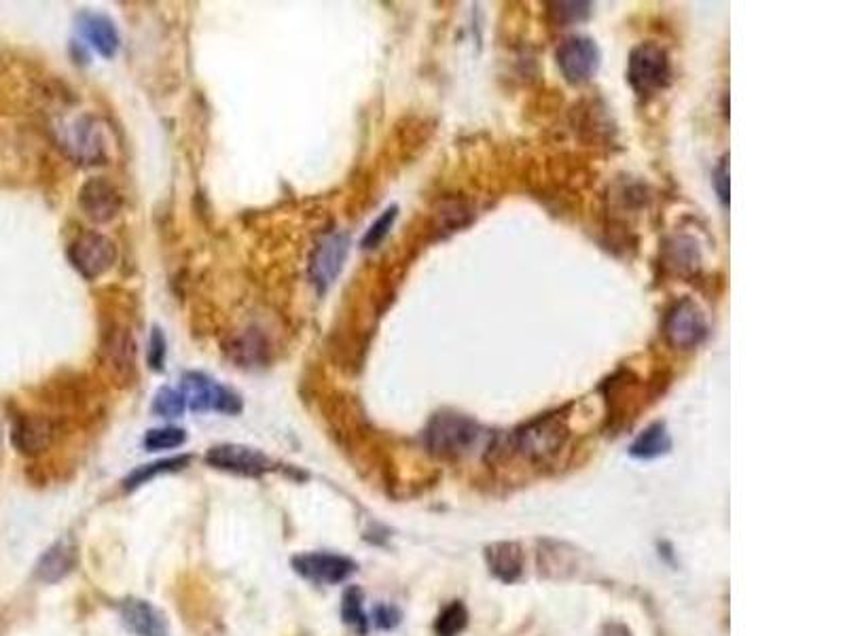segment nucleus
I'll list each match as a JSON object with an SVG mask.
<instances>
[{
  "label": "nucleus",
  "mask_w": 847,
  "mask_h": 636,
  "mask_svg": "<svg viewBox=\"0 0 847 636\" xmlns=\"http://www.w3.org/2000/svg\"><path fill=\"white\" fill-rule=\"evenodd\" d=\"M714 187L718 193V200L725 206L729 204V170H727V157L720 159V166L714 172Z\"/></svg>",
  "instance_id": "obj_30"
},
{
  "label": "nucleus",
  "mask_w": 847,
  "mask_h": 636,
  "mask_svg": "<svg viewBox=\"0 0 847 636\" xmlns=\"http://www.w3.org/2000/svg\"><path fill=\"white\" fill-rule=\"evenodd\" d=\"M348 251L350 240L344 234H329L318 242L310 259V278L316 289L327 291L333 285L339 272L344 270Z\"/></svg>",
  "instance_id": "obj_14"
},
{
  "label": "nucleus",
  "mask_w": 847,
  "mask_h": 636,
  "mask_svg": "<svg viewBox=\"0 0 847 636\" xmlns=\"http://www.w3.org/2000/svg\"><path fill=\"white\" fill-rule=\"evenodd\" d=\"M185 408H187L185 395L180 393V391H176V388H170V386L159 388L155 399H153V412L157 416H161V418H178V416H183Z\"/></svg>",
  "instance_id": "obj_26"
},
{
  "label": "nucleus",
  "mask_w": 847,
  "mask_h": 636,
  "mask_svg": "<svg viewBox=\"0 0 847 636\" xmlns=\"http://www.w3.org/2000/svg\"><path fill=\"white\" fill-rule=\"evenodd\" d=\"M557 66L568 83L581 85L591 81L598 75L602 64V53L598 43L587 37H570L566 39L555 53Z\"/></svg>",
  "instance_id": "obj_9"
},
{
  "label": "nucleus",
  "mask_w": 847,
  "mask_h": 636,
  "mask_svg": "<svg viewBox=\"0 0 847 636\" xmlns=\"http://www.w3.org/2000/svg\"><path fill=\"white\" fill-rule=\"evenodd\" d=\"M187 441V433L185 429L178 427H161V429H151L147 435H144V448L151 452H159V450H174L180 448Z\"/></svg>",
  "instance_id": "obj_25"
},
{
  "label": "nucleus",
  "mask_w": 847,
  "mask_h": 636,
  "mask_svg": "<svg viewBox=\"0 0 847 636\" xmlns=\"http://www.w3.org/2000/svg\"><path fill=\"white\" fill-rule=\"evenodd\" d=\"M708 321L701 306L691 297H682L665 314V340L676 350H693L708 338Z\"/></svg>",
  "instance_id": "obj_6"
},
{
  "label": "nucleus",
  "mask_w": 847,
  "mask_h": 636,
  "mask_svg": "<svg viewBox=\"0 0 847 636\" xmlns=\"http://www.w3.org/2000/svg\"><path fill=\"white\" fill-rule=\"evenodd\" d=\"M98 352L106 374L119 386H128L136 380V340L128 325L111 323L104 327Z\"/></svg>",
  "instance_id": "obj_4"
},
{
  "label": "nucleus",
  "mask_w": 847,
  "mask_h": 636,
  "mask_svg": "<svg viewBox=\"0 0 847 636\" xmlns=\"http://www.w3.org/2000/svg\"><path fill=\"white\" fill-rule=\"evenodd\" d=\"M119 615L123 626L134 636H170L166 615L149 600L125 598L119 605Z\"/></svg>",
  "instance_id": "obj_16"
},
{
  "label": "nucleus",
  "mask_w": 847,
  "mask_h": 636,
  "mask_svg": "<svg viewBox=\"0 0 847 636\" xmlns=\"http://www.w3.org/2000/svg\"><path fill=\"white\" fill-rule=\"evenodd\" d=\"M60 437L58 422L43 414L20 416L13 424L11 441L15 450L24 456H39L47 452Z\"/></svg>",
  "instance_id": "obj_12"
},
{
  "label": "nucleus",
  "mask_w": 847,
  "mask_h": 636,
  "mask_svg": "<svg viewBox=\"0 0 847 636\" xmlns=\"http://www.w3.org/2000/svg\"><path fill=\"white\" fill-rule=\"evenodd\" d=\"M373 620H375V624L380 626V628H394L396 624H399V620H401V615H399V611H396L394 607H388V605H380L375 609V613H373Z\"/></svg>",
  "instance_id": "obj_31"
},
{
  "label": "nucleus",
  "mask_w": 847,
  "mask_h": 636,
  "mask_svg": "<svg viewBox=\"0 0 847 636\" xmlns=\"http://www.w3.org/2000/svg\"><path fill=\"white\" fill-rule=\"evenodd\" d=\"M79 206L89 221L108 223L121 212L123 196L106 176H92L79 189Z\"/></svg>",
  "instance_id": "obj_13"
},
{
  "label": "nucleus",
  "mask_w": 847,
  "mask_h": 636,
  "mask_svg": "<svg viewBox=\"0 0 847 636\" xmlns=\"http://www.w3.org/2000/svg\"><path fill=\"white\" fill-rule=\"evenodd\" d=\"M189 463H191V456H189V454H180V456L164 458V461H155V463H151V465L136 467V469H134L128 477H125V480H123V488H125V490H136V488L144 486L147 482H151L153 477H157V475H164V473L180 471V469L189 467Z\"/></svg>",
  "instance_id": "obj_21"
},
{
  "label": "nucleus",
  "mask_w": 847,
  "mask_h": 636,
  "mask_svg": "<svg viewBox=\"0 0 847 636\" xmlns=\"http://www.w3.org/2000/svg\"><path fill=\"white\" fill-rule=\"evenodd\" d=\"M225 350L227 357L238 367H261L269 359V344L259 329L233 333L225 344Z\"/></svg>",
  "instance_id": "obj_17"
},
{
  "label": "nucleus",
  "mask_w": 847,
  "mask_h": 636,
  "mask_svg": "<svg viewBox=\"0 0 847 636\" xmlns=\"http://www.w3.org/2000/svg\"><path fill=\"white\" fill-rule=\"evenodd\" d=\"M466 624H468V611L462 603H458V600H456V603L445 607L439 613L437 622H435V632H437V636H458L460 632H464Z\"/></svg>",
  "instance_id": "obj_24"
},
{
  "label": "nucleus",
  "mask_w": 847,
  "mask_h": 636,
  "mask_svg": "<svg viewBox=\"0 0 847 636\" xmlns=\"http://www.w3.org/2000/svg\"><path fill=\"white\" fill-rule=\"evenodd\" d=\"M341 620H344L356 634L365 636L369 632V617L363 609V590L350 586L341 598Z\"/></svg>",
  "instance_id": "obj_23"
},
{
  "label": "nucleus",
  "mask_w": 847,
  "mask_h": 636,
  "mask_svg": "<svg viewBox=\"0 0 847 636\" xmlns=\"http://www.w3.org/2000/svg\"><path fill=\"white\" fill-rule=\"evenodd\" d=\"M293 569L297 575H301L303 579H308L312 583H320V586H337V583L346 581L356 571V562L341 554L310 552V554L295 556Z\"/></svg>",
  "instance_id": "obj_11"
},
{
  "label": "nucleus",
  "mask_w": 847,
  "mask_h": 636,
  "mask_svg": "<svg viewBox=\"0 0 847 636\" xmlns=\"http://www.w3.org/2000/svg\"><path fill=\"white\" fill-rule=\"evenodd\" d=\"M79 30L85 41L92 45L102 58H113L117 53L119 32L108 17L98 13H83L79 17Z\"/></svg>",
  "instance_id": "obj_18"
},
{
  "label": "nucleus",
  "mask_w": 847,
  "mask_h": 636,
  "mask_svg": "<svg viewBox=\"0 0 847 636\" xmlns=\"http://www.w3.org/2000/svg\"><path fill=\"white\" fill-rule=\"evenodd\" d=\"M180 393L185 395L187 408L193 412H219L229 416L242 412V399L236 391L197 371L185 374Z\"/></svg>",
  "instance_id": "obj_7"
},
{
  "label": "nucleus",
  "mask_w": 847,
  "mask_h": 636,
  "mask_svg": "<svg viewBox=\"0 0 847 636\" xmlns=\"http://www.w3.org/2000/svg\"><path fill=\"white\" fill-rule=\"evenodd\" d=\"M68 261L83 278L96 280L115 265L117 246L98 232H85L68 246Z\"/></svg>",
  "instance_id": "obj_8"
},
{
  "label": "nucleus",
  "mask_w": 847,
  "mask_h": 636,
  "mask_svg": "<svg viewBox=\"0 0 847 636\" xmlns=\"http://www.w3.org/2000/svg\"><path fill=\"white\" fill-rule=\"evenodd\" d=\"M568 427L560 416H540L515 433V446L532 463H547L562 452Z\"/></svg>",
  "instance_id": "obj_3"
},
{
  "label": "nucleus",
  "mask_w": 847,
  "mask_h": 636,
  "mask_svg": "<svg viewBox=\"0 0 847 636\" xmlns=\"http://www.w3.org/2000/svg\"><path fill=\"white\" fill-rule=\"evenodd\" d=\"M549 7H551L549 11L555 17L557 24L585 22V20H589L591 9H593L591 3H581V0H579V3H551Z\"/></svg>",
  "instance_id": "obj_28"
},
{
  "label": "nucleus",
  "mask_w": 847,
  "mask_h": 636,
  "mask_svg": "<svg viewBox=\"0 0 847 636\" xmlns=\"http://www.w3.org/2000/svg\"><path fill=\"white\" fill-rule=\"evenodd\" d=\"M672 448V437L668 433V427L663 422H655L651 427H646L629 448V454L640 461H653L663 454H668Z\"/></svg>",
  "instance_id": "obj_20"
},
{
  "label": "nucleus",
  "mask_w": 847,
  "mask_h": 636,
  "mask_svg": "<svg viewBox=\"0 0 847 636\" xmlns=\"http://www.w3.org/2000/svg\"><path fill=\"white\" fill-rule=\"evenodd\" d=\"M79 562V545L75 537H62L53 545H49L34 567V579L47 583H58L75 571Z\"/></svg>",
  "instance_id": "obj_15"
},
{
  "label": "nucleus",
  "mask_w": 847,
  "mask_h": 636,
  "mask_svg": "<svg viewBox=\"0 0 847 636\" xmlns=\"http://www.w3.org/2000/svg\"><path fill=\"white\" fill-rule=\"evenodd\" d=\"M488 562L492 573L502 581H515L524 569V554L517 543H496L488 547Z\"/></svg>",
  "instance_id": "obj_19"
},
{
  "label": "nucleus",
  "mask_w": 847,
  "mask_h": 636,
  "mask_svg": "<svg viewBox=\"0 0 847 636\" xmlns=\"http://www.w3.org/2000/svg\"><path fill=\"white\" fill-rule=\"evenodd\" d=\"M206 463L212 469H219L233 475L259 477L274 469L272 458L265 456L257 448H248L240 444H221L206 452Z\"/></svg>",
  "instance_id": "obj_10"
},
{
  "label": "nucleus",
  "mask_w": 847,
  "mask_h": 636,
  "mask_svg": "<svg viewBox=\"0 0 847 636\" xmlns=\"http://www.w3.org/2000/svg\"><path fill=\"white\" fill-rule=\"evenodd\" d=\"M665 265L676 274H689L695 272L699 265V249L697 242L691 238H674L665 246Z\"/></svg>",
  "instance_id": "obj_22"
},
{
  "label": "nucleus",
  "mask_w": 847,
  "mask_h": 636,
  "mask_svg": "<svg viewBox=\"0 0 847 636\" xmlns=\"http://www.w3.org/2000/svg\"><path fill=\"white\" fill-rule=\"evenodd\" d=\"M481 427L468 416L441 412L432 416L424 431V444L428 452L445 461H458L471 454L481 441Z\"/></svg>",
  "instance_id": "obj_1"
},
{
  "label": "nucleus",
  "mask_w": 847,
  "mask_h": 636,
  "mask_svg": "<svg viewBox=\"0 0 847 636\" xmlns=\"http://www.w3.org/2000/svg\"><path fill=\"white\" fill-rule=\"evenodd\" d=\"M396 215H399V208L396 206H390V208H386L380 217L375 219V223L367 229V234H365V238H363V249H377V246H380L382 242H384V238L390 234V229H392V225H394V221H396Z\"/></svg>",
  "instance_id": "obj_27"
},
{
  "label": "nucleus",
  "mask_w": 847,
  "mask_h": 636,
  "mask_svg": "<svg viewBox=\"0 0 847 636\" xmlns=\"http://www.w3.org/2000/svg\"><path fill=\"white\" fill-rule=\"evenodd\" d=\"M53 130H56L58 145L77 164H102V159L106 157V145L102 128L92 115L62 121Z\"/></svg>",
  "instance_id": "obj_5"
},
{
  "label": "nucleus",
  "mask_w": 847,
  "mask_h": 636,
  "mask_svg": "<svg viewBox=\"0 0 847 636\" xmlns=\"http://www.w3.org/2000/svg\"><path fill=\"white\" fill-rule=\"evenodd\" d=\"M164 363H166V338H164V333H161L155 327L153 333H151V340H149V365L155 371H159V369H164Z\"/></svg>",
  "instance_id": "obj_29"
},
{
  "label": "nucleus",
  "mask_w": 847,
  "mask_h": 636,
  "mask_svg": "<svg viewBox=\"0 0 847 636\" xmlns=\"http://www.w3.org/2000/svg\"><path fill=\"white\" fill-rule=\"evenodd\" d=\"M672 79V66L668 51L661 45L648 41L640 43L629 53L627 60V81L632 85V90L646 98L653 96L670 85Z\"/></svg>",
  "instance_id": "obj_2"
}]
</instances>
